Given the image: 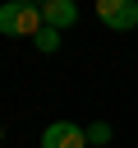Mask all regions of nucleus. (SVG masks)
I'll return each mask as SVG.
<instances>
[{
    "mask_svg": "<svg viewBox=\"0 0 138 148\" xmlns=\"http://www.w3.org/2000/svg\"><path fill=\"white\" fill-rule=\"evenodd\" d=\"M41 148H87V130H78L74 120H51L41 130Z\"/></svg>",
    "mask_w": 138,
    "mask_h": 148,
    "instance_id": "7ed1b4c3",
    "label": "nucleus"
},
{
    "mask_svg": "<svg viewBox=\"0 0 138 148\" xmlns=\"http://www.w3.org/2000/svg\"><path fill=\"white\" fill-rule=\"evenodd\" d=\"M32 42H37V51H46V56H51V51H60V32H55V28H41Z\"/></svg>",
    "mask_w": 138,
    "mask_h": 148,
    "instance_id": "423d86ee",
    "label": "nucleus"
},
{
    "mask_svg": "<svg viewBox=\"0 0 138 148\" xmlns=\"http://www.w3.org/2000/svg\"><path fill=\"white\" fill-rule=\"evenodd\" d=\"M97 18L115 32L138 28V0H97Z\"/></svg>",
    "mask_w": 138,
    "mask_h": 148,
    "instance_id": "f03ea898",
    "label": "nucleus"
},
{
    "mask_svg": "<svg viewBox=\"0 0 138 148\" xmlns=\"http://www.w3.org/2000/svg\"><path fill=\"white\" fill-rule=\"evenodd\" d=\"M41 18H46V28L64 32L69 23H78V5H74V0H46V5H41Z\"/></svg>",
    "mask_w": 138,
    "mask_h": 148,
    "instance_id": "20e7f679",
    "label": "nucleus"
},
{
    "mask_svg": "<svg viewBox=\"0 0 138 148\" xmlns=\"http://www.w3.org/2000/svg\"><path fill=\"white\" fill-rule=\"evenodd\" d=\"M41 28H46L41 5H28V0H9V5H0V32H9V37H37Z\"/></svg>",
    "mask_w": 138,
    "mask_h": 148,
    "instance_id": "f257e3e1",
    "label": "nucleus"
},
{
    "mask_svg": "<svg viewBox=\"0 0 138 148\" xmlns=\"http://www.w3.org/2000/svg\"><path fill=\"white\" fill-rule=\"evenodd\" d=\"M106 143H110V125H106V120L87 125V148H106Z\"/></svg>",
    "mask_w": 138,
    "mask_h": 148,
    "instance_id": "39448f33",
    "label": "nucleus"
}]
</instances>
